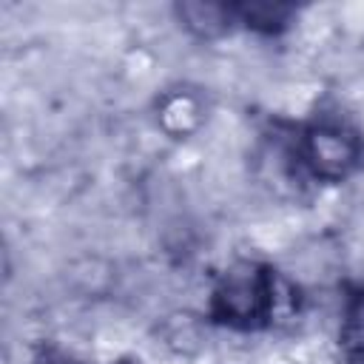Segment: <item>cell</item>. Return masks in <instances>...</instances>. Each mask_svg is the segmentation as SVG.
Segmentation results:
<instances>
[{
    "instance_id": "obj_1",
    "label": "cell",
    "mask_w": 364,
    "mask_h": 364,
    "mask_svg": "<svg viewBox=\"0 0 364 364\" xmlns=\"http://www.w3.org/2000/svg\"><path fill=\"white\" fill-rule=\"evenodd\" d=\"M276 304V273L259 262H236L219 276L210 293V318L233 330H256L273 321Z\"/></svg>"
},
{
    "instance_id": "obj_2",
    "label": "cell",
    "mask_w": 364,
    "mask_h": 364,
    "mask_svg": "<svg viewBox=\"0 0 364 364\" xmlns=\"http://www.w3.org/2000/svg\"><path fill=\"white\" fill-rule=\"evenodd\" d=\"M299 156L313 179L318 182H344L364 162V139L355 128L338 119H318L304 128Z\"/></svg>"
},
{
    "instance_id": "obj_3",
    "label": "cell",
    "mask_w": 364,
    "mask_h": 364,
    "mask_svg": "<svg viewBox=\"0 0 364 364\" xmlns=\"http://www.w3.org/2000/svg\"><path fill=\"white\" fill-rule=\"evenodd\" d=\"M176 17L191 34L205 37V40L219 37L230 31L233 23H239L236 6H225V3H179Z\"/></svg>"
},
{
    "instance_id": "obj_4",
    "label": "cell",
    "mask_w": 364,
    "mask_h": 364,
    "mask_svg": "<svg viewBox=\"0 0 364 364\" xmlns=\"http://www.w3.org/2000/svg\"><path fill=\"white\" fill-rule=\"evenodd\" d=\"M338 344L350 364H364V284L353 287L344 301Z\"/></svg>"
},
{
    "instance_id": "obj_5",
    "label": "cell",
    "mask_w": 364,
    "mask_h": 364,
    "mask_svg": "<svg viewBox=\"0 0 364 364\" xmlns=\"http://www.w3.org/2000/svg\"><path fill=\"white\" fill-rule=\"evenodd\" d=\"M202 119V105L196 97H191L188 91H176V94H168L159 105V122L168 134L173 136H185L191 134Z\"/></svg>"
},
{
    "instance_id": "obj_6",
    "label": "cell",
    "mask_w": 364,
    "mask_h": 364,
    "mask_svg": "<svg viewBox=\"0 0 364 364\" xmlns=\"http://www.w3.org/2000/svg\"><path fill=\"white\" fill-rule=\"evenodd\" d=\"M293 14H296V9L284 6V3H245V6H236L239 23H245L247 28L262 31V34L282 31L290 23Z\"/></svg>"
},
{
    "instance_id": "obj_7",
    "label": "cell",
    "mask_w": 364,
    "mask_h": 364,
    "mask_svg": "<svg viewBox=\"0 0 364 364\" xmlns=\"http://www.w3.org/2000/svg\"><path fill=\"white\" fill-rule=\"evenodd\" d=\"M43 364H80V361H74V358H68V355H63V353H48V355L43 358Z\"/></svg>"
}]
</instances>
